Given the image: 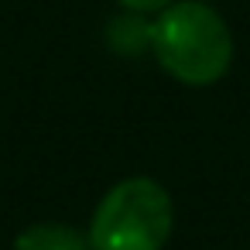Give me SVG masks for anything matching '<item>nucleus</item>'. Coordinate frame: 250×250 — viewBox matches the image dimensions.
Wrapping results in <instances>:
<instances>
[{
	"label": "nucleus",
	"instance_id": "obj_2",
	"mask_svg": "<svg viewBox=\"0 0 250 250\" xmlns=\"http://www.w3.org/2000/svg\"><path fill=\"white\" fill-rule=\"evenodd\" d=\"M175 229V206L161 182L147 175L120 178L96 202L89 250H165Z\"/></svg>",
	"mask_w": 250,
	"mask_h": 250
},
{
	"label": "nucleus",
	"instance_id": "obj_4",
	"mask_svg": "<svg viewBox=\"0 0 250 250\" xmlns=\"http://www.w3.org/2000/svg\"><path fill=\"white\" fill-rule=\"evenodd\" d=\"M106 42L117 52H124V55L144 52V48H151V21H144V14H130L127 11V18H120V21L110 24Z\"/></svg>",
	"mask_w": 250,
	"mask_h": 250
},
{
	"label": "nucleus",
	"instance_id": "obj_3",
	"mask_svg": "<svg viewBox=\"0 0 250 250\" xmlns=\"http://www.w3.org/2000/svg\"><path fill=\"white\" fill-rule=\"evenodd\" d=\"M14 250H89V236L72 223H35L14 236Z\"/></svg>",
	"mask_w": 250,
	"mask_h": 250
},
{
	"label": "nucleus",
	"instance_id": "obj_1",
	"mask_svg": "<svg viewBox=\"0 0 250 250\" xmlns=\"http://www.w3.org/2000/svg\"><path fill=\"white\" fill-rule=\"evenodd\" d=\"M151 55L182 86H212L233 65V31L202 0H178L151 18Z\"/></svg>",
	"mask_w": 250,
	"mask_h": 250
},
{
	"label": "nucleus",
	"instance_id": "obj_5",
	"mask_svg": "<svg viewBox=\"0 0 250 250\" xmlns=\"http://www.w3.org/2000/svg\"><path fill=\"white\" fill-rule=\"evenodd\" d=\"M117 4L130 14H144V18H154L158 11H165L168 4H175V0H117Z\"/></svg>",
	"mask_w": 250,
	"mask_h": 250
}]
</instances>
